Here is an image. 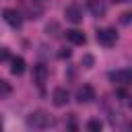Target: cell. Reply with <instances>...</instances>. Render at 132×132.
Segmentation results:
<instances>
[{
	"label": "cell",
	"instance_id": "obj_1",
	"mask_svg": "<svg viewBox=\"0 0 132 132\" xmlns=\"http://www.w3.org/2000/svg\"><path fill=\"white\" fill-rule=\"evenodd\" d=\"M27 124H29V126H33V128L43 130V128L54 126V118H52L50 113H45V111L37 109V111H31V113L27 116Z\"/></svg>",
	"mask_w": 132,
	"mask_h": 132
},
{
	"label": "cell",
	"instance_id": "obj_2",
	"mask_svg": "<svg viewBox=\"0 0 132 132\" xmlns=\"http://www.w3.org/2000/svg\"><path fill=\"white\" fill-rule=\"evenodd\" d=\"M109 80L116 85V87H128L132 82V72L128 68H120V70H113L109 72Z\"/></svg>",
	"mask_w": 132,
	"mask_h": 132
},
{
	"label": "cell",
	"instance_id": "obj_3",
	"mask_svg": "<svg viewBox=\"0 0 132 132\" xmlns=\"http://www.w3.org/2000/svg\"><path fill=\"white\" fill-rule=\"evenodd\" d=\"M95 37H97V41H99L101 45H105V47H111V45H116V41H118V33H116L113 29H99Z\"/></svg>",
	"mask_w": 132,
	"mask_h": 132
},
{
	"label": "cell",
	"instance_id": "obj_4",
	"mask_svg": "<svg viewBox=\"0 0 132 132\" xmlns=\"http://www.w3.org/2000/svg\"><path fill=\"white\" fill-rule=\"evenodd\" d=\"M2 14H4V21H6L12 29H21L23 19H21V12H19V10H14V8H6Z\"/></svg>",
	"mask_w": 132,
	"mask_h": 132
},
{
	"label": "cell",
	"instance_id": "obj_5",
	"mask_svg": "<svg viewBox=\"0 0 132 132\" xmlns=\"http://www.w3.org/2000/svg\"><path fill=\"white\" fill-rule=\"evenodd\" d=\"M52 101H54L56 107H64V105L70 101V93H68L64 87H58V89H54V93H52Z\"/></svg>",
	"mask_w": 132,
	"mask_h": 132
},
{
	"label": "cell",
	"instance_id": "obj_6",
	"mask_svg": "<svg viewBox=\"0 0 132 132\" xmlns=\"http://www.w3.org/2000/svg\"><path fill=\"white\" fill-rule=\"evenodd\" d=\"M95 99V89L91 85H82L78 91H76V101L78 103H91Z\"/></svg>",
	"mask_w": 132,
	"mask_h": 132
},
{
	"label": "cell",
	"instance_id": "obj_7",
	"mask_svg": "<svg viewBox=\"0 0 132 132\" xmlns=\"http://www.w3.org/2000/svg\"><path fill=\"white\" fill-rule=\"evenodd\" d=\"M64 16H66L70 23H74V25L82 23V10H80L76 4H70V6H66V10H64Z\"/></svg>",
	"mask_w": 132,
	"mask_h": 132
},
{
	"label": "cell",
	"instance_id": "obj_8",
	"mask_svg": "<svg viewBox=\"0 0 132 132\" xmlns=\"http://www.w3.org/2000/svg\"><path fill=\"white\" fill-rule=\"evenodd\" d=\"M89 10H91V14H93V16L103 19V16H105V12H107V4H105L103 0H89Z\"/></svg>",
	"mask_w": 132,
	"mask_h": 132
},
{
	"label": "cell",
	"instance_id": "obj_9",
	"mask_svg": "<svg viewBox=\"0 0 132 132\" xmlns=\"http://www.w3.org/2000/svg\"><path fill=\"white\" fill-rule=\"evenodd\" d=\"M66 39H68L70 43H74V45H85V43H87L85 33L78 31V29H68V31H66Z\"/></svg>",
	"mask_w": 132,
	"mask_h": 132
},
{
	"label": "cell",
	"instance_id": "obj_10",
	"mask_svg": "<svg viewBox=\"0 0 132 132\" xmlns=\"http://www.w3.org/2000/svg\"><path fill=\"white\" fill-rule=\"evenodd\" d=\"M47 66H43V64H35L33 66V80L37 82V85H43L45 82V78H47Z\"/></svg>",
	"mask_w": 132,
	"mask_h": 132
},
{
	"label": "cell",
	"instance_id": "obj_11",
	"mask_svg": "<svg viewBox=\"0 0 132 132\" xmlns=\"http://www.w3.org/2000/svg\"><path fill=\"white\" fill-rule=\"evenodd\" d=\"M25 60L23 58H12V66H10V72L12 74H16V76H21L23 72H25Z\"/></svg>",
	"mask_w": 132,
	"mask_h": 132
},
{
	"label": "cell",
	"instance_id": "obj_12",
	"mask_svg": "<svg viewBox=\"0 0 132 132\" xmlns=\"http://www.w3.org/2000/svg\"><path fill=\"white\" fill-rule=\"evenodd\" d=\"M103 128V122L101 120H89L87 122V130H91V132H99Z\"/></svg>",
	"mask_w": 132,
	"mask_h": 132
},
{
	"label": "cell",
	"instance_id": "obj_13",
	"mask_svg": "<svg viewBox=\"0 0 132 132\" xmlns=\"http://www.w3.org/2000/svg\"><path fill=\"white\" fill-rule=\"evenodd\" d=\"M10 93V85L6 80H0V95H8Z\"/></svg>",
	"mask_w": 132,
	"mask_h": 132
},
{
	"label": "cell",
	"instance_id": "obj_14",
	"mask_svg": "<svg viewBox=\"0 0 132 132\" xmlns=\"http://www.w3.org/2000/svg\"><path fill=\"white\" fill-rule=\"evenodd\" d=\"M80 64H82L85 68H91V66H93V56H85V58L80 60Z\"/></svg>",
	"mask_w": 132,
	"mask_h": 132
},
{
	"label": "cell",
	"instance_id": "obj_15",
	"mask_svg": "<svg viewBox=\"0 0 132 132\" xmlns=\"http://www.w3.org/2000/svg\"><path fill=\"white\" fill-rule=\"evenodd\" d=\"M10 56H8V50L6 47H0V60H8Z\"/></svg>",
	"mask_w": 132,
	"mask_h": 132
},
{
	"label": "cell",
	"instance_id": "obj_16",
	"mask_svg": "<svg viewBox=\"0 0 132 132\" xmlns=\"http://www.w3.org/2000/svg\"><path fill=\"white\" fill-rule=\"evenodd\" d=\"M60 58H70V50H62L60 52Z\"/></svg>",
	"mask_w": 132,
	"mask_h": 132
},
{
	"label": "cell",
	"instance_id": "obj_17",
	"mask_svg": "<svg viewBox=\"0 0 132 132\" xmlns=\"http://www.w3.org/2000/svg\"><path fill=\"white\" fill-rule=\"evenodd\" d=\"M128 21H130V12H124L122 14V23H128Z\"/></svg>",
	"mask_w": 132,
	"mask_h": 132
},
{
	"label": "cell",
	"instance_id": "obj_18",
	"mask_svg": "<svg viewBox=\"0 0 132 132\" xmlns=\"http://www.w3.org/2000/svg\"><path fill=\"white\" fill-rule=\"evenodd\" d=\"M111 2H116V4H120V2H128V0H111Z\"/></svg>",
	"mask_w": 132,
	"mask_h": 132
},
{
	"label": "cell",
	"instance_id": "obj_19",
	"mask_svg": "<svg viewBox=\"0 0 132 132\" xmlns=\"http://www.w3.org/2000/svg\"><path fill=\"white\" fill-rule=\"evenodd\" d=\"M33 2H45V0H33Z\"/></svg>",
	"mask_w": 132,
	"mask_h": 132
}]
</instances>
